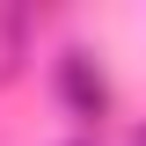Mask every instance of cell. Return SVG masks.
Listing matches in <instances>:
<instances>
[{
    "mask_svg": "<svg viewBox=\"0 0 146 146\" xmlns=\"http://www.w3.org/2000/svg\"><path fill=\"white\" fill-rule=\"evenodd\" d=\"M51 95H58V110L73 124H102L110 117V73H102V58L88 44H66L51 58Z\"/></svg>",
    "mask_w": 146,
    "mask_h": 146,
    "instance_id": "cell-1",
    "label": "cell"
},
{
    "mask_svg": "<svg viewBox=\"0 0 146 146\" xmlns=\"http://www.w3.org/2000/svg\"><path fill=\"white\" fill-rule=\"evenodd\" d=\"M124 146H146V124H131V139H124Z\"/></svg>",
    "mask_w": 146,
    "mask_h": 146,
    "instance_id": "cell-2",
    "label": "cell"
},
{
    "mask_svg": "<svg viewBox=\"0 0 146 146\" xmlns=\"http://www.w3.org/2000/svg\"><path fill=\"white\" fill-rule=\"evenodd\" d=\"M66 146H95V139H66Z\"/></svg>",
    "mask_w": 146,
    "mask_h": 146,
    "instance_id": "cell-3",
    "label": "cell"
}]
</instances>
